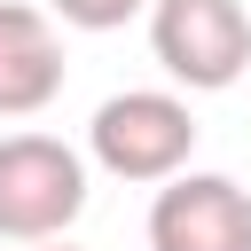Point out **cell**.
Here are the masks:
<instances>
[{
  "mask_svg": "<svg viewBox=\"0 0 251 251\" xmlns=\"http://www.w3.org/2000/svg\"><path fill=\"white\" fill-rule=\"evenodd\" d=\"M63 94V31L31 0H0V118H39Z\"/></svg>",
  "mask_w": 251,
  "mask_h": 251,
  "instance_id": "obj_5",
  "label": "cell"
},
{
  "mask_svg": "<svg viewBox=\"0 0 251 251\" xmlns=\"http://www.w3.org/2000/svg\"><path fill=\"white\" fill-rule=\"evenodd\" d=\"M39 251H71V243H39Z\"/></svg>",
  "mask_w": 251,
  "mask_h": 251,
  "instance_id": "obj_7",
  "label": "cell"
},
{
  "mask_svg": "<svg viewBox=\"0 0 251 251\" xmlns=\"http://www.w3.org/2000/svg\"><path fill=\"white\" fill-rule=\"evenodd\" d=\"M149 251H251V188L235 173H180L149 196Z\"/></svg>",
  "mask_w": 251,
  "mask_h": 251,
  "instance_id": "obj_4",
  "label": "cell"
},
{
  "mask_svg": "<svg viewBox=\"0 0 251 251\" xmlns=\"http://www.w3.org/2000/svg\"><path fill=\"white\" fill-rule=\"evenodd\" d=\"M86 212V157L55 133H0V243H63Z\"/></svg>",
  "mask_w": 251,
  "mask_h": 251,
  "instance_id": "obj_2",
  "label": "cell"
},
{
  "mask_svg": "<svg viewBox=\"0 0 251 251\" xmlns=\"http://www.w3.org/2000/svg\"><path fill=\"white\" fill-rule=\"evenodd\" d=\"M149 55L188 94H227L251 71V8L243 0H149Z\"/></svg>",
  "mask_w": 251,
  "mask_h": 251,
  "instance_id": "obj_3",
  "label": "cell"
},
{
  "mask_svg": "<svg viewBox=\"0 0 251 251\" xmlns=\"http://www.w3.org/2000/svg\"><path fill=\"white\" fill-rule=\"evenodd\" d=\"M47 16L71 31H118V24L149 16V0H47Z\"/></svg>",
  "mask_w": 251,
  "mask_h": 251,
  "instance_id": "obj_6",
  "label": "cell"
},
{
  "mask_svg": "<svg viewBox=\"0 0 251 251\" xmlns=\"http://www.w3.org/2000/svg\"><path fill=\"white\" fill-rule=\"evenodd\" d=\"M86 157L110 173V180H133V188H165L188 173L196 157V110L165 86H126L110 94L94 118H86Z\"/></svg>",
  "mask_w": 251,
  "mask_h": 251,
  "instance_id": "obj_1",
  "label": "cell"
}]
</instances>
